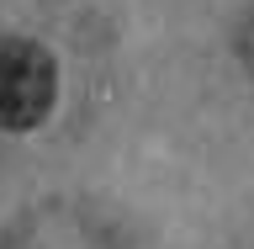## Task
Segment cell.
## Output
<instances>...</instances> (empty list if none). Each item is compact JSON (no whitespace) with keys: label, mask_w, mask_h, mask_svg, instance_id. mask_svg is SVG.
<instances>
[{"label":"cell","mask_w":254,"mask_h":249,"mask_svg":"<svg viewBox=\"0 0 254 249\" xmlns=\"http://www.w3.org/2000/svg\"><path fill=\"white\" fill-rule=\"evenodd\" d=\"M59 95V69L48 48L27 37H0V133L37 127Z\"/></svg>","instance_id":"cell-1"}]
</instances>
